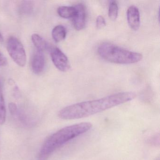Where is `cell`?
<instances>
[{
	"label": "cell",
	"instance_id": "cell-1",
	"mask_svg": "<svg viewBox=\"0 0 160 160\" xmlns=\"http://www.w3.org/2000/svg\"><path fill=\"white\" fill-rule=\"evenodd\" d=\"M136 96V94L134 92H125L97 100L78 103L61 110L58 116L60 118L65 120L86 118L132 101Z\"/></svg>",
	"mask_w": 160,
	"mask_h": 160
},
{
	"label": "cell",
	"instance_id": "cell-2",
	"mask_svg": "<svg viewBox=\"0 0 160 160\" xmlns=\"http://www.w3.org/2000/svg\"><path fill=\"white\" fill-rule=\"evenodd\" d=\"M90 122H81L64 127L49 137L43 144L38 155V160H48L56 150L70 140L89 131Z\"/></svg>",
	"mask_w": 160,
	"mask_h": 160
},
{
	"label": "cell",
	"instance_id": "cell-3",
	"mask_svg": "<svg viewBox=\"0 0 160 160\" xmlns=\"http://www.w3.org/2000/svg\"><path fill=\"white\" fill-rule=\"evenodd\" d=\"M99 56L112 63L126 64L136 63L143 58L142 54L129 51L110 43L104 42L98 48Z\"/></svg>",
	"mask_w": 160,
	"mask_h": 160
},
{
	"label": "cell",
	"instance_id": "cell-4",
	"mask_svg": "<svg viewBox=\"0 0 160 160\" xmlns=\"http://www.w3.org/2000/svg\"><path fill=\"white\" fill-rule=\"evenodd\" d=\"M7 51L12 59L18 66L24 67L27 62V55L22 43L16 37H10L6 43Z\"/></svg>",
	"mask_w": 160,
	"mask_h": 160
},
{
	"label": "cell",
	"instance_id": "cell-5",
	"mask_svg": "<svg viewBox=\"0 0 160 160\" xmlns=\"http://www.w3.org/2000/svg\"><path fill=\"white\" fill-rule=\"evenodd\" d=\"M51 57L54 65L59 71L66 72L70 69V63L67 56L59 48H52Z\"/></svg>",
	"mask_w": 160,
	"mask_h": 160
},
{
	"label": "cell",
	"instance_id": "cell-6",
	"mask_svg": "<svg viewBox=\"0 0 160 160\" xmlns=\"http://www.w3.org/2000/svg\"><path fill=\"white\" fill-rule=\"evenodd\" d=\"M77 12L72 18L73 25L76 30L83 29L86 26L87 12L86 7L82 3H79L75 6Z\"/></svg>",
	"mask_w": 160,
	"mask_h": 160
},
{
	"label": "cell",
	"instance_id": "cell-7",
	"mask_svg": "<svg viewBox=\"0 0 160 160\" xmlns=\"http://www.w3.org/2000/svg\"><path fill=\"white\" fill-rule=\"evenodd\" d=\"M31 66L34 73L40 74L42 72L45 66V58L43 52L37 50L34 52L32 58Z\"/></svg>",
	"mask_w": 160,
	"mask_h": 160
},
{
	"label": "cell",
	"instance_id": "cell-8",
	"mask_svg": "<svg viewBox=\"0 0 160 160\" xmlns=\"http://www.w3.org/2000/svg\"><path fill=\"white\" fill-rule=\"evenodd\" d=\"M127 22L129 27L133 30L137 31L140 27V13L136 6L132 5L127 11Z\"/></svg>",
	"mask_w": 160,
	"mask_h": 160
},
{
	"label": "cell",
	"instance_id": "cell-9",
	"mask_svg": "<svg viewBox=\"0 0 160 160\" xmlns=\"http://www.w3.org/2000/svg\"><path fill=\"white\" fill-rule=\"evenodd\" d=\"M77 12L75 6H61L58 9V13L62 18H73Z\"/></svg>",
	"mask_w": 160,
	"mask_h": 160
},
{
	"label": "cell",
	"instance_id": "cell-10",
	"mask_svg": "<svg viewBox=\"0 0 160 160\" xmlns=\"http://www.w3.org/2000/svg\"><path fill=\"white\" fill-rule=\"evenodd\" d=\"M66 33V29L63 26L58 25L52 30V38L56 42H59L65 39Z\"/></svg>",
	"mask_w": 160,
	"mask_h": 160
},
{
	"label": "cell",
	"instance_id": "cell-11",
	"mask_svg": "<svg viewBox=\"0 0 160 160\" xmlns=\"http://www.w3.org/2000/svg\"><path fill=\"white\" fill-rule=\"evenodd\" d=\"M31 39L37 50L43 52L44 50L46 48V42L40 35L37 34H32Z\"/></svg>",
	"mask_w": 160,
	"mask_h": 160
},
{
	"label": "cell",
	"instance_id": "cell-12",
	"mask_svg": "<svg viewBox=\"0 0 160 160\" xmlns=\"http://www.w3.org/2000/svg\"><path fill=\"white\" fill-rule=\"evenodd\" d=\"M6 118V109L2 92V88L0 84V124L5 122Z\"/></svg>",
	"mask_w": 160,
	"mask_h": 160
},
{
	"label": "cell",
	"instance_id": "cell-13",
	"mask_svg": "<svg viewBox=\"0 0 160 160\" xmlns=\"http://www.w3.org/2000/svg\"><path fill=\"white\" fill-rule=\"evenodd\" d=\"M118 3L115 1L110 2L108 8V16L111 20L115 21L118 18Z\"/></svg>",
	"mask_w": 160,
	"mask_h": 160
},
{
	"label": "cell",
	"instance_id": "cell-14",
	"mask_svg": "<svg viewBox=\"0 0 160 160\" xmlns=\"http://www.w3.org/2000/svg\"><path fill=\"white\" fill-rule=\"evenodd\" d=\"M32 4L30 1L22 2L19 7V11L20 13L28 14L31 12L33 9Z\"/></svg>",
	"mask_w": 160,
	"mask_h": 160
},
{
	"label": "cell",
	"instance_id": "cell-15",
	"mask_svg": "<svg viewBox=\"0 0 160 160\" xmlns=\"http://www.w3.org/2000/svg\"><path fill=\"white\" fill-rule=\"evenodd\" d=\"M96 26L97 28H102L106 26V21L105 18L102 16H99L97 18L96 21Z\"/></svg>",
	"mask_w": 160,
	"mask_h": 160
},
{
	"label": "cell",
	"instance_id": "cell-16",
	"mask_svg": "<svg viewBox=\"0 0 160 160\" xmlns=\"http://www.w3.org/2000/svg\"><path fill=\"white\" fill-rule=\"evenodd\" d=\"M9 109L10 113L12 115H14L18 111V107L15 103L11 102L9 104Z\"/></svg>",
	"mask_w": 160,
	"mask_h": 160
},
{
	"label": "cell",
	"instance_id": "cell-17",
	"mask_svg": "<svg viewBox=\"0 0 160 160\" xmlns=\"http://www.w3.org/2000/svg\"><path fill=\"white\" fill-rule=\"evenodd\" d=\"M7 64V59L1 53H0V66H5Z\"/></svg>",
	"mask_w": 160,
	"mask_h": 160
},
{
	"label": "cell",
	"instance_id": "cell-18",
	"mask_svg": "<svg viewBox=\"0 0 160 160\" xmlns=\"http://www.w3.org/2000/svg\"><path fill=\"white\" fill-rule=\"evenodd\" d=\"M3 42V37L2 33L0 32V42Z\"/></svg>",
	"mask_w": 160,
	"mask_h": 160
},
{
	"label": "cell",
	"instance_id": "cell-19",
	"mask_svg": "<svg viewBox=\"0 0 160 160\" xmlns=\"http://www.w3.org/2000/svg\"><path fill=\"white\" fill-rule=\"evenodd\" d=\"M156 160H160V159H159V157H158V158H157Z\"/></svg>",
	"mask_w": 160,
	"mask_h": 160
}]
</instances>
